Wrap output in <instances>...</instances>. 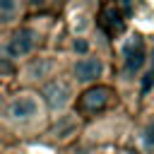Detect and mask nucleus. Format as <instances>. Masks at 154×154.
Wrapping results in <instances>:
<instances>
[{
  "label": "nucleus",
  "instance_id": "1",
  "mask_svg": "<svg viewBox=\"0 0 154 154\" xmlns=\"http://www.w3.org/2000/svg\"><path fill=\"white\" fill-rule=\"evenodd\" d=\"M36 116H38V101H36L34 94H17L7 106V118L10 120L24 123V120H31Z\"/></svg>",
  "mask_w": 154,
  "mask_h": 154
},
{
  "label": "nucleus",
  "instance_id": "2",
  "mask_svg": "<svg viewBox=\"0 0 154 154\" xmlns=\"http://www.w3.org/2000/svg\"><path fill=\"white\" fill-rule=\"evenodd\" d=\"M147 60V53H144V43L137 34H132L125 43H123V65H125V72L135 75Z\"/></svg>",
  "mask_w": 154,
  "mask_h": 154
},
{
  "label": "nucleus",
  "instance_id": "3",
  "mask_svg": "<svg viewBox=\"0 0 154 154\" xmlns=\"http://www.w3.org/2000/svg\"><path fill=\"white\" fill-rule=\"evenodd\" d=\"M34 46H36L34 31H31V29H17V31L10 36L7 46H5V53H7L10 60H12V58H26V55L34 51Z\"/></svg>",
  "mask_w": 154,
  "mask_h": 154
},
{
  "label": "nucleus",
  "instance_id": "4",
  "mask_svg": "<svg viewBox=\"0 0 154 154\" xmlns=\"http://www.w3.org/2000/svg\"><path fill=\"white\" fill-rule=\"evenodd\" d=\"M43 99L48 103V108L53 111H60L67 101H70V84L63 82V79H53L43 87Z\"/></svg>",
  "mask_w": 154,
  "mask_h": 154
},
{
  "label": "nucleus",
  "instance_id": "5",
  "mask_svg": "<svg viewBox=\"0 0 154 154\" xmlns=\"http://www.w3.org/2000/svg\"><path fill=\"white\" fill-rule=\"evenodd\" d=\"M111 101V89L108 87H91L82 94V108L89 113H99L101 108H106V103Z\"/></svg>",
  "mask_w": 154,
  "mask_h": 154
},
{
  "label": "nucleus",
  "instance_id": "6",
  "mask_svg": "<svg viewBox=\"0 0 154 154\" xmlns=\"http://www.w3.org/2000/svg\"><path fill=\"white\" fill-rule=\"evenodd\" d=\"M101 72H103V65H101V60L99 58H82V60H77L75 63V77H77V82H96L99 77H101Z\"/></svg>",
  "mask_w": 154,
  "mask_h": 154
},
{
  "label": "nucleus",
  "instance_id": "7",
  "mask_svg": "<svg viewBox=\"0 0 154 154\" xmlns=\"http://www.w3.org/2000/svg\"><path fill=\"white\" fill-rule=\"evenodd\" d=\"M51 67H53L51 60H46V58H36V60H31V63L26 65L24 75H26L29 79H43V77H48Z\"/></svg>",
  "mask_w": 154,
  "mask_h": 154
},
{
  "label": "nucleus",
  "instance_id": "8",
  "mask_svg": "<svg viewBox=\"0 0 154 154\" xmlns=\"http://www.w3.org/2000/svg\"><path fill=\"white\" fill-rule=\"evenodd\" d=\"M101 24H103L111 34H116V31L123 29V14H120L116 7H106V10L101 12Z\"/></svg>",
  "mask_w": 154,
  "mask_h": 154
},
{
  "label": "nucleus",
  "instance_id": "9",
  "mask_svg": "<svg viewBox=\"0 0 154 154\" xmlns=\"http://www.w3.org/2000/svg\"><path fill=\"white\" fill-rule=\"evenodd\" d=\"M17 12V2L14 0H0V22H10Z\"/></svg>",
  "mask_w": 154,
  "mask_h": 154
},
{
  "label": "nucleus",
  "instance_id": "10",
  "mask_svg": "<svg viewBox=\"0 0 154 154\" xmlns=\"http://www.w3.org/2000/svg\"><path fill=\"white\" fill-rule=\"evenodd\" d=\"M142 144H144V149H152L154 152V123L142 132Z\"/></svg>",
  "mask_w": 154,
  "mask_h": 154
},
{
  "label": "nucleus",
  "instance_id": "11",
  "mask_svg": "<svg viewBox=\"0 0 154 154\" xmlns=\"http://www.w3.org/2000/svg\"><path fill=\"white\" fill-rule=\"evenodd\" d=\"M7 72H12V60L7 58L5 48H0V75H7Z\"/></svg>",
  "mask_w": 154,
  "mask_h": 154
},
{
  "label": "nucleus",
  "instance_id": "12",
  "mask_svg": "<svg viewBox=\"0 0 154 154\" xmlns=\"http://www.w3.org/2000/svg\"><path fill=\"white\" fill-rule=\"evenodd\" d=\"M75 51H79V53H87V51H89V43H87L84 38H77V41H75Z\"/></svg>",
  "mask_w": 154,
  "mask_h": 154
},
{
  "label": "nucleus",
  "instance_id": "13",
  "mask_svg": "<svg viewBox=\"0 0 154 154\" xmlns=\"http://www.w3.org/2000/svg\"><path fill=\"white\" fill-rule=\"evenodd\" d=\"M0 111H2V94H0Z\"/></svg>",
  "mask_w": 154,
  "mask_h": 154
}]
</instances>
